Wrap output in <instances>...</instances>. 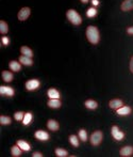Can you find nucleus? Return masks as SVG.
<instances>
[{
    "mask_svg": "<svg viewBox=\"0 0 133 157\" xmlns=\"http://www.w3.org/2000/svg\"><path fill=\"white\" fill-rule=\"evenodd\" d=\"M86 37H87L88 42L92 43L93 45H96V44L99 43L100 41V33H99V30L97 27L95 26H88L86 28Z\"/></svg>",
    "mask_w": 133,
    "mask_h": 157,
    "instance_id": "obj_1",
    "label": "nucleus"
},
{
    "mask_svg": "<svg viewBox=\"0 0 133 157\" xmlns=\"http://www.w3.org/2000/svg\"><path fill=\"white\" fill-rule=\"evenodd\" d=\"M81 2H82V3L85 4V3H87V2H88V0H81Z\"/></svg>",
    "mask_w": 133,
    "mask_h": 157,
    "instance_id": "obj_36",
    "label": "nucleus"
},
{
    "mask_svg": "<svg viewBox=\"0 0 133 157\" xmlns=\"http://www.w3.org/2000/svg\"><path fill=\"white\" fill-rule=\"evenodd\" d=\"M1 43H2V45L8 46L9 43H10V40H9L8 36H2L1 37Z\"/></svg>",
    "mask_w": 133,
    "mask_h": 157,
    "instance_id": "obj_31",
    "label": "nucleus"
},
{
    "mask_svg": "<svg viewBox=\"0 0 133 157\" xmlns=\"http://www.w3.org/2000/svg\"><path fill=\"white\" fill-rule=\"evenodd\" d=\"M120 9L124 12H128V11L133 10V0H124L120 6Z\"/></svg>",
    "mask_w": 133,
    "mask_h": 157,
    "instance_id": "obj_8",
    "label": "nucleus"
},
{
    "mask_svg": "<svg viewBox=\"0 0 133 157\" xmlns=\"http://www.w3.org/2000/svg\"><path fill=\"white\" fill-rule=\"evenodd\" d=\"M92 4H93V6H98L99 1H98V0H92Z\"/></svg>",
    "mask_w": 133,
    "mask_h": 157,
    "instance_id": "obj_35",
    "label": "nucleus"
},
{
    "mask_svg": "<svg viewBox=\"0 0 133 157\" xmlns=\"http://www.w3.org/2000/svg\"><path fill=\"white\" fill-rule=\"evenodd\" d=\"M39 85H41L39 80H37V79H31V80H28L26 82V89L28 91H33V90H36L39 87Z\"/></svg>",
    "mask_w": 133,
    "mask_h": 157,
    "instance_id": "obj_6",
    "label": "nucleus"
},
{
    "mask_svg": "<svg viewBox=\"0 0 133 157\" xmlns=\"http://www.w3.org/2000/svg\"><path fill=\"white\" fill-rule=\"evenodd\" d=\"M31 121H32V113L27 112V113L25 114V118H24V120H23V124L24 125H29Z\"/></svg>",
    "mask_w": 133,
    "mask_h": 157,
    "instance_id": "obj_26",
    "label": "nucleus"
},
{
    "mask_svg": "<svg viewBox=\"0 0 133 157\" xmlns=\"http://www.w3.org/2000/svg\"><path fill=\"white\" fill-rule=\"evenodd\" d=\"M8 31H9L8 24L4 21H0V33H1V34H6V33H8Z\"/></svg>",
    "mask_w": 133,
    "mask_h": 157,
    "instance_id": "obj_23",
    "label": "nucleus"
},
{
    "mask_svg": "<svg viewBox=\"0 0 133 157\" xmlns=\"http://www.w3.org/2000/svg\"><path fill=\"white\" fill-rule=\"evenodd\" d=\"M0 123H1V125H10L12 123V120L9 117L1 116L0 117Z\"/></svg>",
    "mask_w": 133,
    "mask_h": 157,
    "instance_id": "obj_25",
    "label": "nucleus"
},
{
    "mask_svg": "<svg viewBox=\"0 0 133 157\" xmlns=\"http://www.w3.org/2000/svg\"><path fill=\"white\" fill-rule=\"evenodd\" d=\"M130 71H131V73H133V57L130 60Z\"/></svg>",
    "mask_w": 133,
    "mask_h": 157,
    "instance_id": "obj_34",
    "label": "nucleus"
},
{
    "mask_svg": "<svg viewBox=\"0 0 133 157\" xmlns=\"http://www.w3.org/2000/svg\"><path fill=\"white\" fill-rule=\"evenodd\" d=\"M127 33L128 34H131V35H133V27H129L127 29Z\"/></svg>",
    "mask_w": 133,
    "mask_h": 157,
    "instance_id": "obj_33",
    "label": "nucleus"
},
{
    "mask_svg": "<svg viewBox=\"0 0 133 157\" xmlns=\"http://www.w3.org/2000/svg\"><path fill=\"white\" fill-rule=\"evenodd\" d=\"M66 17H67L68 21L75 26H79L82 24L81 16H80L78 14V12H76L74 9H70V10H68L67 12H66Z\"/></svg>",
    "mask_w": 133,
    "mask_h": 157,
    "instance_id": "obj_2",
    "label": "nucleus"
},
{
    "mask_svg": "<svg viewBox=\"0 0 133 157\" xmlns=\"http://www.w3.org/2000/svg\"><path fill=\"white\" fill-rule=\"evenodd\" d=\"M20 52H21V55H24V56H26V57H30V58L33 57V52L28 46H21Z\"/></svg>",
    "mask_w": 133,
    "mask_h": 157,
    "instance_id": "obj_18",
    "label": "nucleus"
},
{
    "mask_svg": "<svg viewBox=\"0 0 133 157\" xmlns=\"http://www.w3.org/2000/svg\"><path fill=\"white\" fill-rule=\"evenodd\" d=\"M21 151H23V150H21L18 145H14V147H12V149H11L12 156H14V157H19V156H20L21 155Z\"/></svg>",
    "mask_w": 133,
    "mask_h": 157,
    "instance_id": "obj_22",
    "label": "nucleus"
},
{
    "mask_svg": "<svg viewBox=\"0 0 133 157\" xmlns=\"http://www.w3.org/2000/svg\"><path fill=\"white\" fill-rule=\"evenodd\" d=\"M69 142L74 145L75 147H79V140L75 135H70L69 136Z\"/></svg>",
    "mask_w": 133,
    "mask_h": 157,
    "instance_id": "obj_27",
    "label": "nucleus"
},
{
    "mask_svg": "<svg viewBox=\"0 0 133 157\" xmlns=\"http://www.w3.org/2000/svg\"><path fill=\"white\" fill-rule=\"evenodd\" d=\"M19 61H20L21 64H24V65H26V66H30V65H32V64H33L32 59H31L30 57L24 56V55H21V56L19 57Z\"/></svg>",
    "mask_w": 133,
    "mask_h": 157,
    "instance_id": "obj_16",
    "label": "nucleus"
},
{
    "mask_svg": "<svg viewBox=\"0 0 133 157\" xmlns=\"http://www.w3.org/2000/svg\"><path fill=\"white\" fill-rule=\"evenodd\" d=\"M47 105H48V107L53 108V109H57V108L61 107L62 103H61V101H60V98H49Z\"/></svg>",
    "mask_w": 133,
    "mask_h": 157,
    "instance_id": "obj_11",
    "label": "nucleus"
},
{
    "mask_svg": "<svg viewBox=\"0 0 133 157\" xmlns=\"http://www.w3.org/2000/svg\"><path fill=\"white\" fill-rule=\"evenodd\" d=\"M25 112H23V111H17V112H15V114H14V118L16 119V121H21L23 122V120H24V118H25Z\"/></svg>",
    "mask_w": 133,
    "mask_h": 157,
    "instance_id": "obj_28",
    "label": "nucleus"
},
{
    "mask_svg": "<svg viewBox=\"0 0 133 157\" xmlns=\"http://www.w3.org/2000/svg\"><path fill=\"white\" fill-rule=\"evenodd\" d=\"M2 78H3V80L6 81V82H11V81L13 80V78H14V76H13L12 73L9 72V71H3V72H2Z\"/></svg>",
    "mask_w": 133,
    "mask_h": 157,
    "instance_id": "obj_19",
    "label": "nucleus"
},
{
    "mask_svg": "<svg viewBox=\"0 0 133 157\" xmlns=\"http://www.w3.org/2000/svg\"><path fill=\"white\" fill-rule=\"evenodd\" d=\"M15 93L14 89L11 87H6V86H1L0 87V94L1 95H8V96H13Z\"/></svg>",
    "mask_w": 133,
    "mask_h": 157,
    "instance_id": "obj_9",
    "label": "nucleus"
},
{
    "mask_svg": "<svg viewBox=\"0 0 133 157\" xmlns=\"http://www.w3.org/2000/svg\"><path fill=\"white\" fill-rule=\"evenodd\" d=\"M111 132H112L113 138H114L115 140H117V141H121L124 138H125V134H124L123 132H120V130H119V128L117 127V126H115V125L112 126Z\"/></svg>",
    "mask_w": 133,
    "mask_h": 157,
    "instance_id": "obj_5",
    "label": "nucleus"
},
{
    "mask_svg": "<svg viewBox=\"0 0 133 157\" xmlns=\"http://www.w3.org/2000/svg\"><path fill=\"white\" fill-rule=\"evenodd\" d=\"M109 106H110V108H112V109H118V108L123 107L124 103H123V101H121V99L115 98V99H112V101H110V103H109Z\"/></svg>",
    "mask_w": 133,
    "mask_h": 157,
    "instance_id": "obj_12",
    "label": "nucleus"
},
{
    "mask_svg": "<svg viewBox=\"0 0 133 157\" xmlns=\"http://www.w3.org/2000/svg\"><path fill=\"white\" fill-rule=\"evenodd\" d=\"M47 95L49 98H60V92L57 89H49L47 91Z\"/></svg>",
    "mask_w": 133,
    "mask_h": 157,
    "instance_id": "obj_21",
    "label": "nucleus"
},
{
    "mask_svg": "<svg viewBox=\"0 0 133 157\" xmlns=\"http://www.w3.org/2000/svg\"><path fill=\"white\" fill-rule=\"evenodd\" d=\"M131 113V108L129 106H123V107L117 109V114L118 116H128Z\"/></svg>",
    "mask_w": 133,
    "mask_h": 157,
    "instance_id": "obj_13",
    "label": "nucleus"
},
{
    "mask_svg": "<svg viewBox=\"0 0 133 157\" xmlns=\"http://www.w3.org/2000/svg\"><path fill=\"white\" fill-rule=\"evenodd\" d=\"M33 157H42L43 155H42V153H39V152H34V153L32 154Z\"/></svg>",
    "mask_w": 133,
    "mask_h": 157,
    "instance_id": "obj_32",
    "label": "nucleus"
},
{
    "mask_svg": "<svg viewBox=\"0 0 133 157\" xmlns=\"http://www.w3.org/2000/svg\"><path fill=\"white\" fill-rule=\"evenodd\" d=\"M79 138L81 139L83 142H85V141L87 140V134H86V132L84 129L79 130Z\"/></svg>",
    "mask_w": 133,
    "mask_h": 157,
    "instance_id": "obj_29",
    "label": "nucleus"
},
{
    "mask_svg": "<svg viewBox=\"0 0 133 157\" xmlns=\"http://www.w3.org/2000/svg\"><path fill=\"white\" fill-rule=\"evenodd\" d=\"M86 15H87V17H94L97 15V10L95 8H90L87 10V12H86Z\"/></svg>",
    "mask_w": 133,
    "mask_h": 157,
    "instance_id": "obj_30",
    "label": "nucleus"
},
{
    "mask_svg": "<svg viewBox=\"0 0 133 157\" xmlns=\"http://www.w3.org/2000/svg\"><path fill=\"white\" fill-rule=\"evenodd\" d=\"M17 145H18L19 147H20L23 151H30V149H31V147H30V144H29L28 142H26V141H24V140H18L17 141Z\"/></svg>",
    "mask_w": 133,
    "mask_h": 157,
    "instance_id": "obj_20",
    "label": "nucleus"
},
{
    "mask_svg": "<svg viewBox=\"0 0 133 157\" xmlns=\"http://www.w3.org/2000/svg\"><path fill=\"white\" fill-rule=\"evenodd\" d=\"M84 106H85L87 109H96L97 107H98V103H97L96 101H93V99H87V101L84 103Z\"/></svg>",
    "mask_w": 133,
    "mask_h": 157,
    "instance_id": "obj_15",
    "label": "nucleus"
},
{
    "mask_svg": "<svg viewBox=\"0 0 133 157\" xmlns=\"http://www.w3.org/2000/svg\"><path fill=\"white\" fill-rule=\"evenodd\" d=\"M34 136L37 140H42V141H46V140L49 139V135H48V132H44V130H37V132L34 134Z\"/></svg>",
    "mask_w": 133,
    "mask_h": 157,
    "instance_id": "obj_10",
    "label": "nucleus"
},
{
    "mask_svg": "<svg viewBox=\"0 0 133 157\" xmlns=\"http://www.w3.org/2000/svg\"><path fill=\"white\" fill-rule=\"evenodd\" d=\"M9 67H10V70H12L13 72H19V71L21 70L20 63L17 62V61H11V62L9 63Z\"/></svg>",
    "mask_w": 133,
    "mask_h": 157,
    "instance_id": "obj_17",
    "label": "nucleus"
},
{
    "mask_svg": "<svg viewBox=\"0 0 133 157\" xmlns=\"http://www.w3.org/2000/svg\"><path fill=\"white\" fill-rule=\"evenodd\" d=\"M55 155L57 157H66L68 155L67 151L65 149H61V147H57L55 149Z\"/></svg>",
    "mask_w": 133,
    "mask_h": 157,
    "instance_id": "obj_24",
    "label": "nucleus"
},
{
    "mask_svg": "<svg viewBox=\"0 0 133 157\" xmlns=\"http://www.w3.org/2000/svg\"><path fill=\"white\" fill-rule=\"evenodd\" d=\"M30 14H31L30 8H28V6H25V8H21L20 9V11H19L18 14H17V18H18L20 21H27V19L29 18Z\"/></svg>",
    "mask_w": 133,
    "mask_h": 157,
    "instance_id": "obj_4",
    "label": "nucleus"
},
{
    "mask_svg": "<svg viewBox=\"0 0 133 157\" xmlns=\"http://www.w3.org/2000/svg\"><path fill=\"white\" fill-rule=\"evenodd\" d=\"M47 127H48V129L52 130V132H55V130L59 129L60 125H59V123H57L55 120H53V119H50V120L47 122Z\"/></svg>",
    "mask_w": 133,
    "mask_h": 157,
    "instance_id": "obj_14",
    "label": "nucleus"
},
{
    "mask_svg": "<svg viewBox=\"0 0 133 157\" xmlns=\"http://www.w3.org/2000/svg\"><path fill=\"white\" fill-rule=\"evenodd\" d=\"M121 157H129L133 154V147L131 145H126V147H121L120 151H119Z\"/></svg>",
    "mask_w": 133,
    "mask_h": 157,
    "instance_id": "obj_7",
    "label": "nucleus"
},
{
    "mask_svg": "<svg viewBox=\"0 0 133 157\" xmlns=\"http://www.w3.org/2000/svg\"><path fill=\"white\" fill-rule=\"evenodd\" d=\"M102 132H100V130H96V132H94L92 135H91V143H92V145H94V147H98L99 144L101 143V141H102Z\"/></svg>",
    "mask_w": 133,
    "mask_h": 157,
    "instance_id": "obj_3",
    "label": "nucleus"
}]
</instances>
